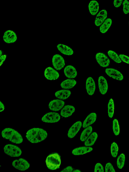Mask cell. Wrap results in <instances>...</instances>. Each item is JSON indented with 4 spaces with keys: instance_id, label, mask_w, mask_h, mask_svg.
Wrapping results in <instances>:
<instances>
[{
    "instance_id": "6da1fadb",
    "label": "cell",
    "mask_w": 129,
    "mask_h": 172,
    "mask_svg": "<svg viewBox=\"0 0 129 172\" xmlns=\"http://www.w3.org/2000/svg\"><path fill=\"white\" fill-rule=\"evenodd\" d=\"M26 136L27 139L31 143H37L46 139L47 133L43 129L34 128L28 130Z\"/></svg>"
},
{
    "instance_id": "484cf974",
    "label": "cell",
    "mask_w": 129,
    "mask_h": 172,
    "mask_svg": "<svg viewBox=\"0 0 129 172\" xmlns=\"http://www.w3.org/2000/svg\"><path fill=\"white\" fill-rule=\"evenodd\" d=\"M112 24V20L110 18H108L105 21L100 27V31L101 33H106L110 28Z\"/></svg>"
},
{
    "instance_id": "e0dca14e",
    "label": "cell",
    "mask_w": 129,
    "mask_h": 172,
    "mask_svg": "<svg viewBox=\"0 0 129 172\" xmlns=\"http://www.w3.org/2000/svg\"><path fill=\"white\" fill-rule=\"evenodd\" d=\"M107 17V12L106 10H101L96 17L95 24L97 26H100L106 20Z\"/></svg>"
},
{
    "instance_id": "f35d334b",
    "label": "cell",
    "mask_w": 129,
    "mask_h": 172,
    "mask_svg": "<svg viewBox=\"0 0 129 172\" xmlns=\"http://www.w3.org/2000/svg\"><path fill=\"white\" fill-rule=\"evenodd\" d=\"M6 55H2L1 56V66L2 64L5 61V59H6Z\"/></svg>"
},
{
    "instance_id": "ab89813d",
    "label": "cell",
    "mask_w": 129,
    "mask_h": 172,
    "mask_svg": "<svg viewBox=\"0 0 129 172\" xmlns=\"http://www.w3.org/2000/svg\"><path fill=\"white\" fill-rule=\"evenodd\" d=\"M0 103H1V105H0L1 106V112H2L4 110L5 106L1 102H0Z\"/></svg>"
},
{
    "instance_id": "b9f144b4",
    "label": "cell",
    "mask_w": 129,
    "mask_h": 172,
    "mask_svg": "<svg viewBox=\"0 0 129 172\" xmlns=\"http://www.w3.org/2000/svg\"><path fill=\"white\" fill-rule=\"evenodd\" d=\"M1 53V56H2V50H1V53Z\"/></svg>"
},
{
    "instance_id": "30bf717a",
    "label": "cell",
    "mask_w": 129,
    "mask_h": 172,
    "mask_svg": "<svg viewBox=\"0 0 129 172\" xmlns=\"http://www.w3.org/2000/svg\"><path fill=\"white\" fill-rule=\"evenodd\" d=\"M107 75L114 79L122 81L124 79V76L118 70L113 68H107L105 70Z\"/></svg>"
},
{
    "instance_id": "7402d4cb",
    "label": "cell",
    "mask_w": 129,
    "mask_h": 172,
    "mask_svg": "<svg viewBox=\"0 0 129 172\" xmlns=\"http://www.w3.org/2000/svg\"><path fill=\"white\" fill-rule=\"evenodd\" d=\"M90 13L92 16H95L98 12L99 5L98 2L94 0L90 2L88 6Z\"/></svg>"
},
{
    "instance_id": "836d02e7",
    "label": "cell",
    "mask_w": 129,
    "mask_h": 172,
    "mask_svg": "<svg viewBox=\"0 0 129 172\" xmlns=\"http://www.w3.org/2000/svg\"><path fill=\"white\" fill-rule=\"evenodd\" d=\"M105 171L106 172H115L116 171L114 168L113 166L110 163H108L106 165Z\"/></svg>"
},
{
    "instance_id": "74e56055",
    "label": "cell",
    "mask_w": 129,
    "mask_h": 172,
    "mask_svg": "<svg viewBox=\"0 0 129 172\" xmlns=\"http://www.w3.org/2000/svg\"><path fill=\"white\" fill-rule=\"evenodd\" d=\"M74 170V169L73 167H71V166H68V167H66L64 169H63V170L61 171V172H73Z\"/></svg>"
},
{
    "instance_id": "8d00e7d4",
    "label": "cell",
    "mask_w": 129,
    "mask_h": 172,
    "mask_svg": "<svg viewBox=\"0 0 129 172\" xmlns=\"http://www.w3.org/2000/svg\"><path fill=\"white\" fill-rule=\"evenodd\" d=\"M124 0H114V5L115 8L121 6Z\"/></svg>"
},
{
    "instance_id": "d590c367",
    "label": "cell",
    "mask_w": 129,
    "mask_h": 172,
    "mask_svg": "<svg viewBox=\"0 0 129 172\" xmlns=\"http://www.w3.org/2000/svg\"><path fill=\"white\" fill-rule=\"evenodd\" d=\"M119 57L121 60L126 63L129 64V57L124 55H120Z\"/></svg>"
},
{
    "instance_id": "ffe728a7",
    "label": "cell",
    "mask_w": 129,
    "mask_h": 172,
    "mask_svg": "<svg viewBox=\"0 0 129 172\" xmlns=\"http://www.w3.org/2000/svg\"><path fill=\"white\" fill-rule=\"evenodd\" d=\"M97 118V115L95 113L90 114L84 121L82 124L83 128H86L94 123L96 121Z\"/></svg>"
},
{
    "instance_id": "f546056e",
    "label": "cell",
    "mask_w": 129,
    "mask_h": 172,
    "mask_svg": "<svg viewBox=\"0 0 129 172\" xmlns=\"http://www.w3.org/2000/svg\"><path fill=\"white\" fill-rule=\"evenodd\" d=\"M125 159V155L124 154H121L118 156L117 162V167L118 168L121 169L124 167Z\"/></svg>"
},
{
    "instance_id": "603a6c76",
    "label": "cell",
    "mask_w": 129,
    "mask_h": 172,
    "mask_svg": "<svg viewBox=\"0 0 129 172\" xmlns=\"http://www.w3.org/2000/svg\"><path fill=\"white\" fill-rule=\"evenodd\" d=\"M71 94L70 91L67 90H63L58 91L55 93V96L58 98L65 100L68 98Z\"/></svg>"
},
{
    "instance_id": "4316f807",
    "label": "cell",
    "mask_w": 129,
    "mask_h": 172,
    "mask_svg": "<svg viewBox=\"0 0 129 172\" xmlns=\"http://www.w3.org/2000/svg\"><path fill=\"white\" fill-rule=\"evenodd\" d=\"M92 131V126H89L86 127V129L83 130L81 134L80 137V140L82 142H85L89 136L90 135Z\"/></svg>"
},
{
    "instance_id": "d4e9b609",
    "label": "cell",
    "mask_w": 129,
    "mask_h": 172,
    "mask_svg": "<svg viewBox=\"0 0 129 172\" xmlns=\"http://www.w3.org/2000/svg\"><path fill=\"white\" fill-rule=\"evenodd\" d=\"M98 137V135L96 132H95L91 133L85 141V146L87 147L92 146L97 140Z\"/></svg>"
},
{
    "instance_id": "d6986e66",
    "label": "cell",
    "mask_w": 129,
    "mask_h": 172,
    "mask_svg": "<svg viewBox=\"0 0 129 172\" xmlns=\"http://www.w3.org/2000/svg\"><path fill=\"white\" fill-rule=\"evenodd\" d=\"M92 148L90 147H81L75 148L72 153L74 155H80L92 152Z\"/></svg>"
},
{
    "instance_id": "4fadbf2b",
    "label": "cell",
    "mask_w": 129,
    "mask_h": 172,
    "mask_svg": "<svg viewBox=\"0 0 129 172\" xmlns=\"http://www.w3.org/2000/svg\"><path fill=\"white\" fill-rule=\"evenodd\" d=\"M99 90L100 93L102 95L105 94L108 88L107 80L102 76L99 77L98 79Z\"/></svg>"
},
{
    "instance_id": "44dd1931",
    "label": "cell",
    "mask_w": 129,
    "mask_h": 172,
    "mask_svg": "<svg viewBox=\"0 0 129 172\" xmlns=\"http://www.w3.org/2000/svg\"><path fill=\"white\" fill-rule=\"evenodd\" d=\"M59 51L63 54L68 56H72L74 52L71 47L63 44H59L57 46Z\"/></svg>"
},
{
    "instance_id": "ba28073f",
    "label": "cell",
    "mask_w": 129,
    "mask_h": 172,
    "mask_svg": "<svg viewBox=\"0 0 129 172\" xmlns=\"http://www.w3.org/2000/svg\"><path fill=\"white\" fill-rule=\"evenodd\" d=\"M52 63L54 67L57 70L62 69L65 65L64 59L59 54H56L53 56Z\"/></svg>"
},
{
    "instance_id": "8992f818",
    "label": "cell",
    "mask_w": 129,
    "mask_h": 172,
    "mask_svg": "<svg viewBox=\"0 0 129 172\" xmlns=\"http://www.w3.org/2000/svg\"><path fill=\"white\" fill-rule=\"evenodd\" d=\"M61 119L60 114L56 112H49L44 115L41 118L43 122L45 123H53L59 122Z\"/></svg>"
},
{
    "instance_id": "7c38bea8",
    "label": "cell",
    "mask_w": 129,
    "mask_h": 172,
    "mask_svg": "<svg viewBox=\"0 0 129 172\" xmlns=\"http://www.w3.org/2000/svg\"><path fill=\"white\" fill-rule=\"evenodd\" d=\"M82 126V123L79 121L74 123L69 129L68 133L69 138L72 139L74 138L79 132Z\"/></svg>"
},
{
    "instance_id": "2e32d148",
    "label": "cell",
    "mask_w": 129,
    "mask_h": 172,
    "mask_svg": "<svg viewBox=\"0 0 129 172\" xmlns=\"http://www.w3.org/2000/svg\"><path fill=\"white\" fill-rule=\"evenodd\" d=\"M65 75L69 78H74L77 76V72L76 68L72 65H68L64 69Z\"/></svg>"
},
{
    "instance_id": "3957f363",
    "label": "cell",
    "mask_w": 129,
    "mask_h": 172,
    "mask_svg": "<svg viewBox=\"0 0 129 172\" xmlns=\"http://www.w3.org/2000/svg\"><path fill=\"white\" fill-rule=\"evenodd\" d=\"M46 164L48 168L52 170H57L61 164L60 156L56 153L50 154L47 157Z\"/></svg>"
},
{
    "instance_id": "7a4b0ae2",
    "label": "cell",
    "mask_w": 129,
    "mask_h": 172,
    "mask_svg": "<svg viewBox=\"0 0 129 172\" xmlns=\"http://www.w3.org/2000/svg\"><path fill=\"white\" fill-rule=\"evenodd\" d=\"M2 135L3 138L9 140L13 143L19 144L23 143L22 136L17 130L13 129H4L2 131Z\"/></svg>"
},
{
    "instance_id": "52a82bcc",
    "label": "cell",
    "mask_w": 129,
    "mask_h": 172,
    "mask_svg": "<svg viewBox=\"0 0 129 172\" xmlns=\"http://www.w3.org/2000/svg\"><path fill=\"white\" fill-rule=\"evenodd\" d=\"M95 59L100 66L103 68L108 67L110 61L107 56L102 53H98L95 56Z\"/></svg>"
},
{
    "instance_id": "9c48e42d",
    "label": "cell",
    "mask_w": 129,
    "mask_h": 172,
    "mask_svg": "<svg viewBox=\"0 0 129 172\" xmlns=\"http://www.w3.org/2000/svg\"><path fill=\"white\" fill-rule=\"evenodd\" d=\"M65 104L63 100L58 99L54 100L50 102L49 107L50 110L58 111L63 108Z\"/></svg>"
},
{
    "instance_id": "5b68a950",
    "label": "cell",
    "mask_w": 129,
    "mask_h": 172,
    "mask_svg": "<svg viewBox=\"0 0 129 172\" xmlns=\"http://www.w3.org/2000/svg\"><path fill=\"white\" fill-rule=\"evenodd\" d=\"M12 165L15 168L21 171L26 170L30 167L29 162L22 158L14 160L12 163Z\"/></svg>"
},
{
    "instance_id": "4dcf8cb0",
    "label": "cell",
    "mask_w": 129,
    "mask_h": 172,
    "mask_svg": "<svg viewBox=\"0 0 129 172\" xmlns=\"http://www.w3.org/2000/svg\"><path fill=\"white\" fill-rule=\"evenodd\" d=\"M119 148L118 145L115 142H113L111 145V154L113 158H115L118 156V152Z\"/></svg>"
},
{
    "instance_id": "7bdbcfd3",
    "label": "cell",
    "mask_w": 129,
    "mask_h": 172,
    "mask_svg": "<svg viewBox=\"0 0 129 172\" xmlns=\"http://www.w3.org/2000/svg\"></svg>"
},
{
    "instance_id": "cb8c5ba5",
    "label": "cell",
    "mask_w": 129,
    "mask_h": 172,
    "mask_svg": "<svg viewBox=\"0 0 129 172\" xmlns=\"http://www.w3.org/2000/svg\"><path fill=\"white\" fill-rule=\"evenodd\" d=\"M76 84L77 82L76 80L67 79L61 83V87L64 89H70L73 88Z\"/></svg>"
},
{
    "instance_id": "5bb4252c",
    "label": "cell",
    "mask_w": 129,
    "mask_h": 172,
    "mask_svg": "<svg viewBox=\"0 0 129 172\" xmlns=\"http://www.w3.org/2000/svg\"><path fill=\"white\" fill-rule=\"evenodd\" d=\"M17 39V35L13 31L9 30L5 32L3 40L5 43H13L16 42Z\"/></svg>"
},
{
    "instance_id": "f1b7e54d",
    "label": "cell",
    "mask_w": 129,
    "mask_h": 172,
    "mask_svg": "<svg viewBox=\"0 0 129 172\" xmlns=\"http://www.w3.org/2000/svg\"><path fill=\"white\" fill-rule=\"evenodd\" d=\"M108 114L110 118H112L114 116V104L112 99H111L109 100L108 105Z\"/></svg>"
},
{
    "instance_id": "83f0119b",
    "label": "cell",
    "mask_w": 129,
    "mask_h": 172,
    "mask_svg": "<svg viewBox=\"0 0 129 172\" xmlns=\"http://www.w3.org/2000/svg\"><path fill=\"white\" fill-rule=\"evenodd\" d=\"M108 54L110 58L117 63H121L122 61L119 56L114 51L110 50L108 52Z\"/></svg>"
},
{
    "instance_id": "277c9868",
    "label": "cell",
    "mask_w": 129,
    "mask_h": 172,
    "mask_svg": "<svg viewBox=\"0 0 129 172\" xmlns=\"http://www.w3.org/2000/svg\"><path fill=\"white\" fill-rule=\"evenodd\" d=\"M5 153L11 157H18L22 155V151L20 148L16 145L8 144L4 147Z\"/></svg>"
},
{
    "instance_id": "ac0fdd59",
    "label": "cell",
    "mask_w": 129,
    "mask_h": 172,
    "mask_svg": "<svg viewBox=\"0 0 129 172\" xmlns=\"http://www.w3.org/2000/svg\"><path fill=\"white\" fill-rule=\"evenodd\" d=\"M76 110L74 106L70 105H66L63 107L61 111V116L67 118L71 116Z\"/></svg>"
},
{
    "instance_id": "8fae6325",
    "label": "cell",
    "mask_w": 129,
    "mask_h": 172,
    "mask_svg": "<svg viewBox=\"0 0 129 172\" xmlns=\"http://www.w3.org/2000/svg\"><path fill=\"white\" fill-rule=\"evenodd\" d=\"M44 76L47 79L53 81L57 79L59 77V74L53 68L48 67L45 70Z\"/></svg>"
},
{
    "instance_id": "9a60e30c",
    "label": "cell",
    "mask_w": 129,
    "mask_h": 172,
    "mask_svg": "<svg viewBox=\"0 0 129 172\" xmlns=\"http://www.w3.org/2000/svg\"><path fill=\"white\" fill-rule=\"evenodd\" d=\"M85 85L88 94L90 96L93 95L95 92L96 87L95 81L92 77H89L87 79Z\"/></svg>"
},
{
    "instance_id": "e575fe53",
    "label": "cell",
    "mask_w": 129,
    "mask_h": 172,
    "mask_svg": "<svg viewBox=\"0 0 129 172\" xmlns=\"http://www.w3.org/2000/svg\"><path fill=\"white\" fill-rule=\"evenodd\" d=\"M94 171L95 172H104L103 166L100 164V163H97L95 166Z\"/></svg>"
},
{
    "instance_id": "60d3db41",
    "label": "cell",
    "mask_w": 129,
    "mask_h": 172,
    "mask_svg": "<svg viewBox=\"0 0 129 172\" xmlns=\"http://www.w3.org/2000/svg\"><path fill=\"white\" fill-rule=\"evenodd\" d=\"M73 172H81V171L79 170H74L73 171Z\"/></svg>"
},
{
    "instance_id": "1f68e13d",
    "label": "cell",
    "mask_w": 129,
    "mask_h": 172,
    "mask_svg": "<svg viewBox=\"0 0 129 172\" xmlns=\"http://www.w3.org/2000/svg\"><path fill=\"white\" fill-rule=\"evenodd\" d=\"M113 131L116 136L118 135L119 134L120 128L118 121V120L114 119L113 121Z\"/></svg>"
},
{
    "instance_id": "d6a6232c",
    "label": "cell",
    "mask_w": 129,
    "mask_h": 172,
    "mask_svg": "<svg viewBox=\"0 0 129 172\" xmlns=\"http://www.w3.org/2000/svg\"><path fill=\"white\" fill-rule=\"evenodd\" d=\"M123 11L125 14L129 13V2L128 0H125L123 3Z\"/></svg>"
}]
</instances>
